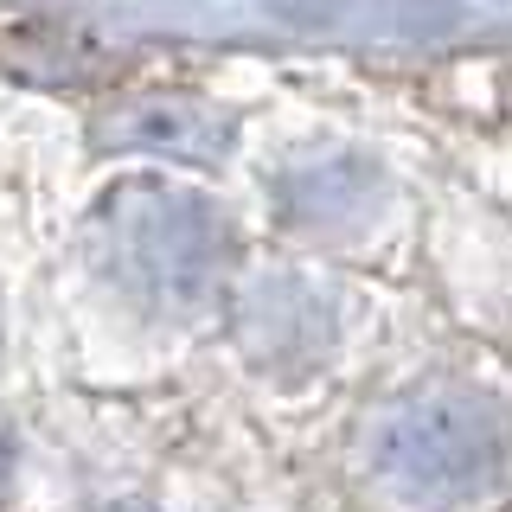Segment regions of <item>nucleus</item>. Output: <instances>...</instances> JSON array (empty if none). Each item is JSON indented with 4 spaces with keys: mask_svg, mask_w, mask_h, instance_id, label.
<instances>
[{
    "mask_svg": "<svg viewBox=\"0 0 512 512\" xmlns=\"http://www.w3.org/2000/svg\"><path fill=\"white\" fill-rule=\"evenodd\" d=\"M500 416L474 397H423V404H404L384 416L372 455L378 474L404 493H423V500H448V493L480 487L493 468H500Z\"/></svg>",
    "mask_w": 512,
    "mask_h": 512,
    "instance_id": "nucleus-1",
    "label": "nucleus"
},
{
    "mask_svg": "<svg viewBox=\"0 0 512 512\" xmlns=\"http://www.w3.org/2000/svg\"><path fill=\"white\" fill-rule=\"evenodd\" d=\"M116 256L122 269L148 288L154 301L167 308H192L205 295L218 269V224L205 205L192 199H173V192H154V186H135L116 199Z\"/></svg>",
    "mask_w": 512,
    "mask_h": 512,
    "instance_id": "nucleus-2",
    "label": "nucleus"
},
{
    "mask_svg": "<svg viewBox=\"0 0 512 512\" xmlns=\"http://www.w3.org/2000/svg\"><path fill=\"white\" fill-rule=\"evenodd\" d=\"M122 141H141V148H160L173 160H212L231 148V122L212 116L199 103H148L122 122Z\"/></svg>",
    "mask_w": 512,
    "mask_h": 512,
    "instance_id": "nucleus-3",
    "label": "nucleus"
}]
</instances>
